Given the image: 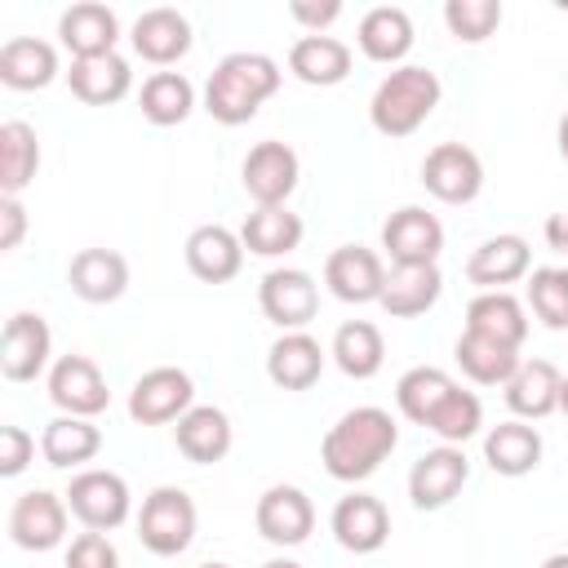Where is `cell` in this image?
<instances>
[{"label":"cell","instance_id":"e0dca14e","mask_svg":"<svg viewBox=\"0 0 568 568\" xmlns=\"http://www.w3.org/2000/svg\"><path fill=\"white\" fill-rule=\"evenodd\" d=\"M328 528H333V537H337L342 550H351V555H373V550H382L386 537H390V510H386L382 497H373V493H351V497H342V501L333 506Z\"/></svg>","mask_w":568,"mask_h":568},{"label":"cell","instance_id":"ffe728a7","mask_svg":"<svg viewBox=\"0 0 568 568\" xmlns=\"http://www.w3.org/2000/svg\"><path fill=\"white\" fill-rule=\"evenodd\" d=\"M67 284L80 302H93V306H106L115 297H124L129 288V262L115 253V248H80L67 266Z\"/></svg>","mask_w":568,"mask_h":568},{"label":"cell","instance_id":"d4e9b609","mask_svg":"<svg viewBox=\"0 0 568 568\" xmlns=\"http://www.w3.org/2000/svg\"><path fill=\"white\" fill-rule=\"evenodd\" d=\"M58 80V49L40 36H13L4 40L0 49V84L4 89H18V93H31V89H44Z\"/></svg>","mask_w":568,"mask_h":568},{"label":"cell","instance_id":"9c48e42d","mask_svg":"<svg viewBox=\"0 0 568 568\" xmlns=\"http://www.w3.org/2000/svg\"><path fill=\"white\" fill-rule=\"evenodd\" d=\"M422 186L444 204H470L484 191V164L466 142H439L422 160Z\"/></svg>","mask_w":568,"mask_h":568},{"label":"cell","instance_id":"d6a6232c","mask_svg":"<svg viewBox=\"0 0 568 568\" xmlns=\"http://www.w3.org/2000/svg\"><path fill=\"white\" fill-rule=\"evenodd\" d=\"M333 364L355 377V382H368L382 373L386 364V342H382V328L368 324V320H346L337 333H333Z\"/></svg>","mask_w":568,"mask_h":568},{"label":"cell","instance_id":"ac0fdd59","mask_svg":"<svg viewBox=\"0 0 568 568\" xmlns=\"http://www.w3.org/2000/svg\"><path fill=\"white\" fill-rule=\"evenodd\" d=\"M129 40H133V53H138L142 62L169 67V62H178V58L191 53V40H195V36H191L186 13L160 4V9H142V13H138Z\"/></svg>","mask_w":568,"mask_h":568},{"label":"cell","instance_id":"83f0119b","mask_svg":"<svg viewBox=\"0 0 568 568\" xmlns=\"http://www.w3.org/2000/svg\"><path fill=\"white\" fill-rule=\"evenodd\" d=\"M559 386H564V377L550 359H524L515 368V377L506 382V404H510L515 417L541 422L559 408Z\"/></svg>","mask_w":568,"mask_h":568},{"label":"cell","instance_id":"484cf974","mask_svg":"<svg viewBox=\"0 0 568 568\" xmlns=\"http://www.w3.org/2000/svg\"><path fill=\"white\" fill-rule=\"evenodd\" d=\"M67 84L80 102L89 106H111L133 89V71L120 53H98V58H71Z\"/></svg>","mask_w":568,"mask_h":568},{"label":"cell","instance_id":"7c38bea8","mask_svg":"<svg viewBox=\"0 0 568 568\" xmlns=\"http://www.w3.org/2000/svg\"><path fill=\"white\" fill-rule=\"evenodd\" d=\"M466 479H470L466 453L457 444H439V448H426L413 462V470H408V497H413L417 510H439V506H448L462 493Z\"/></svg>","mask_w":568,"mask_h":568},{"label":"cell","instance_id":"7a4b0ae2","mask_svg":"<svg viewBox=\"0 0 568 568\" xmlns=\"http://www.w3.org/2000/svg\"><path fill=\"white\" fill-rule=\"evenodd\" d=\"M280 80H284V71H280L275 58L253 53V49L226 53V58L213 67L209 84H204V111H209L217 124H226V129L248 124V120L262 111V102L275 98Z\"/></svg>","mask_w":568,"mask_h":568},{"label":"cell","instance_id":"8d00e7d4","mask_svg":"<svg viewBox=\"0 0 568 568\" xmlns=\"http://www.w3.org/2000/svg\"><path fill=\"white\" fill-rule=\"evenodd\" d=\"M138 106L151 124L169 129V124H182L191 111H195V84L182 75V71H155L142 80V93H138Z\"/></svg>","mask_w":568,"mask_h":568},{"label":"cell","instance_id":"7402d4cb","mask_svg":"<svg viewBox=\"0 0 568 568\" xmlns=\"http://www.w3.org/2000/svg\"><path fill=\"white\" fill-rule=\"evenodd\" d=\"M324 373V346L311 333H280L266 351V377L280 390H311Z\"/></svg>","mask_w":568,"mask_h":568},{"label":"cell","instance_id":"44dd1931","mask_svg":"<svg viewBox=\"0 0 568 568\" xmlns=\"http://www.w3.org/2000/svg\"><path fill=\"white\" fill-rule=\"evenodd\" d=\"M182 253H186L191 275L204 280V284H226V280H235L240 266H244V244H240V235L226 231V226H217V222L195 226V231L186 235V248H182Z\"/></svg>","mask_w":568,"mask_h":568},{"label":"cell","instance_id":"5b68a950","mask_svg":"<svg viewBox=\"0 0 568 568\" xmlns=\"http://www.w3.org/2000/svg\"><path fill=\"white\" fill-rule=\"evenodd\" d=\"M62 497L89 532H111L133 510V493H129L124 475H115V470H80V475H71Z\"/></svg>","mask_w":568,"mask_h":568},{"label":"cell","instance_id":"ee69618b","mask_svg":"<svg viewBox=\"0 0 568 568\" xmlns=\"http://www.w3.org/2000/svg\"><path fill=\"white\" fill-rule=\"evenodd\" d=\"M31 457H36V435L22 426H0V475L4 479L22 475L31 466Z\"/></svg>","mask_w":568,"mask_h":568},{"label":"cell","instance_id":"30bf717a","mask_svg":"<svg viewBox=\"0 0 568 568\" xmlns=\"http://www.w3.org/2000/svg\"><path fill=\"white\" fill-rule=\"evenodd\" d=\"M382 248L395 266H435L444 253V226L422 204H404L382 226Z\"/></svg>","mask_w":568,"mask_h":568},{"label":"cell","instance_id":"ab89813d","mask_svg":"<svg viewBox=\"0 0 568 568\" xmlns=\"http://www.w3.org/2000/svg\"><path fill=\"white\" fill-rule=\"evenodd\" d=\"M528 306H532V315L546 328L568 333V271L564 266H537V271H528Z\"/></svg>","mask_w":568,"mask_h":568},{"label":"cell","instance_id":"f6af8a7d","mask_svg":"<svg viewBox=\"0 0 568 568\" xmlns=\"http://www.w3.org/2000/svg\"><path fill=\"white\" fill-rule=\"evenodd\" d=\"M288 13L306 27V36H328V27L342 18V4L337 0H324V4H311V0H293Z\"/></svg>","mask_w":568,"mask_h":568},{"label":"cell","instance_id":"f5cc1de1","mask_svg":"<svg viewBox=\"0 0 568 568\" xmlns=\"http://www.w3.org/2000/svg\"><path fill=\"white\" fill-rule=\"evenodd\" d=\"M200 568H231V564H200Z\"/></svg>","mask_w":568,"mask_h":568},{"label":"cell","instance_id":"681fc988","mask_svg":"<svg viewBox=\"0 0 568 568\" xmlns=\"http://www.w3.org/2000/svg\"><path fill=\"white\" fill-rule=\"evenodd\" d=\"M559 155L568 160V111H564V120H559Z\"/></svg>","mask_w":568,"mask_h":568},{"label":"cell","instance_id":"277c9868","mask_svg":"<svg viewBox=\"0 0 568 568\" xmlns=\"http://www.w3.org/2000/svg\"><path fill=\"white\" fill-rule=\"evenodd\" d=\"M138 541L160 559L182 555L195 541V501H191V493L173 488V484L151 488L142 497V510H138Z\"/></svg>","mask_w":568,"mask_h":568},{"label":"cell","instance_id":"9a60e30c","mask_svg":"<svg viewBox=\"0 0 568 568\" xmlns=\"http://www.w3.org/2000/svg\"><path fill=\"white\" fill-rule=\"evenodd\" d=\"M253 524L271 546H302L315 532V506L297 484H271L257 497Z\"/></svg>","mask_w":568,"mask_h":568},{"label":"cell","instance_id":"8fae6325","mask_svg":"<svg viewBox=\"0 0 568 568\" xmlns=\"http://www.w3.org/2000/svg\"><path fill=\"white\" fill-rule=\"evenodd\" d=\"M49 355H53V333H49L44 315L13 311L4 320V337H0V373H4V382H36L49 368Z\"/></svg>","mask_w":568,"mask_h":568},{"label":"cell","instance_id":"3957f363","mask_svg":"<svg viewBox=\"0 0 568 568\" xmlns=\"http://www.w3.org/2000/svg\"><path fill=\"white\" fill-rule=\"evenodd\" d=\"M439 75L430 71V67H417V62H408V67H395L377 89H373V102H368V120H373V129L377 133H386V138H408V133H417L426 120H430V111L439 106Z\"/></svg>","mask_w":568,"mask_h":568},{"label":"cell","instance_id":"74e56055","mask_svg":"<svg viewBox=\"0 0 568 568\" xmlns=\"http://www.w3.org/2000/svg\"><path fill=\"white\" fill-rule=\"evenodd\" d=\"M40 169V138L31 124L22 120H4L0 124V191L18 200V191L31 186Z\"/></svg>","mask_w":568,"mask_h":568},{"label":"cell","instance_id":"7dc6e473","mask_svg":"<svg viewBox=\"0 0 568 568\" xmlns=\"http://www.w3.org/2000/svg\"><path fill=\"white\" fill-rule=\"evenodd\" d=\"M546 244H550L555 253H568V209L546 217Z\"/></svg>","mask_w":568,"mask_h":568},{"label":"cell","instance_id":"52a82bcc","mask_svg":"<svg viewBox=\"0 0 568 568\" xmlns=\"http://www.w3.org/2000/svg\"><path fill=\"white\" fill-rule=\"evenodd\" d=\"M257 306L271 324H280L284 333H297L320 311V284L297 266H275L257 284Z\"/></svg>","mask_w":568,"mask_h":568},{"label":"cell","instance_id":"4fadbf2b","mask_svg":"<svg viewBox=\"0 0 568 568\" xmlns=\"http://www.w3.org/2000/svg\"><path fill=\"white\" fill-rule=\"evenodd\" d=\"M67 515H71L67 497L49 488H31L9 506V537L22 550H53L67 537Z\"/></svg>","mask_w":568,"mask_h":568},{"label":"cell","instance_id":"2e32d148","mask_svg":"<svg viewBox=\"0 0 568 568\" xmlns=\"http://www.w3.org/2000/svg\"><path fill=\"white\" fill-rule=\"evenodd\" d=\"M324 284L337 302H351V306H364V302H382V288H386V266L373 248L364 244H342L328 253L324 262Z\"/></svg>","mask_w":568,"mask_h":568},{"label":"cell","instance_id":"b9f144b4","mask_svg":"<svg viewBox=\"0 0 568 568\" xmlns=\"http://www.w3.org/2000/svg\"><path fill=\"white\" fill-rule=\"evenodd\" d=\"M444 22L462 44H479L501 27V0H448Z\"/></svg>","mask_w":568,"mask_h":568},{"label":"cell","instance_id":"7bdbcfd3","mask_svg":"<svg viewBox=\"0 0 568 568\" xmlns=\"http://www.w3.org/2000/svg\"><path fill=\"white\" fill-rule=\"evenodd\" d=\"M62 568H120V550L111 546L106 532H80L71 546H67V559Z\"/></svg>","mask_w":568,"mask_h":568},{"label":"cell","instance_id":"f546056e","mask_svg":"<svg viewBox=\"0 0 568 568\" xmlns=\"http://www.w3.org/2000/svg\"><path fill=\"white\" fill-rule=\"evenodd\" d=\"M484 462L493 466V475H506V479L532 475L537 462H541V435H537V426H528V422H497L484 435Z\"/></svg>","mask_w":568,"mask_h":568},{"label":"cell","instance_id":"d6986e66","mask_svg":"<svg viewBox=\"0 0 568 568\" xmlns=\"http://www.w3.org/2000/svg\"><path fill=\"white\" fill-rule=\"evenodd\" d=\"M532 271V248L524 235H493L466 257V280L479 284L484 293H497Z\"/></svg>","mask_w":568,"mask_h":568},{"label":"cell","instance_id":"1f68e13d","mask_svg":"<svg viewBox=\"0 0 568 568\" xmlns=\"http://www.w3.org/2000/svg\"><path fill=\"white\" fill-rule=\"evenodd\" d=\"M355 40L364 49V58L373 62H399L413 49V18L399 4H377L359 18Z\"/></svg>","mask_w":568,"mask_h":568},{"label":"cell","instance_id":"ba28073f","mask_svg":"<svg viewBox=\"0 0 568 568\" xmlns=\"http://www.w3.org/2000/svg\"><path fill=\"white\" fill-rule=\"evenodd\" d=\"M297 173H302L297 151H293L288 142H275V138L257 142V146L244 155V164H240V182H244L248 200H257V209L284 204V200L297 191Z\"/></svg>","mask_w":568,"mask_h":568},{"label":"cell","instance_id":"f907efd6","mask_svg":"<svg viewBox=\"0 0 568 568\" xmlns=\"http://www.w3.org/2000/svg\"><path fill=\"white\" fill-rule=\"evenodd\" d=\"M262 568H302V564H297V559H284V555H280V559H266Z\"/></svg>","mask_w":568,"mask_h":568},{"label":"cell","instance_id":"816d5d0a","mask_svg":"<svg viewBox=\"0 0 568 568\" xmlns=\"http://www.w3.org/2000/svg\"><path fill=\"white\" fill-rule=\"evenodd\" d=\"M559 413L568 417V377H564V386H559Z\"/></svg>","mask_w":568,"mask_h":568},{"label":"cell","instance_id":"60d3db41","mask_svg":"<svg viewBox=\"0 0 568 568\" xmlns=\"http://www.w3.org/2000/svg\"><path fill=\"white\" fill-rule=\"evenodd\" d=\"M479 426H484V404H479V395H470V390H453L435 413H430V422H426V430H435L444 444H466L470 435H479Z\"/></svg>","mask_w":568,"mask_h":568},{"label":"cell","instance_id":"f1b7e54d","mask_svg":"<svg viewBox=\"0 0 568 568\" xmlns=\"http://www.w3.org/2000/svg\"><path fill=\"white\" fill-rule=\"evenodd\" d=\"M466 333H479V337H493V342H501V346H515V351H519V346H524V337H528L524 302H519L515 293H506V288L470 297V306H466Z\"/></svg>","mask_w":568,"mask_h":568},{"label":"cell","instance_id":"603a6c76","mask_svg":"<svg viewBox=\"0 0 568 568\" xmlns=\"http://www.w3.org/2000/svg\"><path fill=\"white\" fill-rule=\"evenodd\" d=\"M58 36L71 49V58H98V53H115L120 40V18L115 9L98 4V0H80L58 18Z\"/></svg>","mask_w":568,"mask_h":568},{"label":"cell","instance_id":"bcb514c9","mask_svg":"<svg viewBox=\"0 0 568 568\" xmlns=\"http://www.w3.org/2000/svg\"><path fill=\"white\" fill-rule=\"evenodd\" d=\"M22 235H27V209H22V200L4 195V200H0V248H4V253L18 248Z\"/></svg>","mask_w":568,"mask_h":568},{"label":"cell","instance_id":"e575fe53","mask_svg":"<svg viewBox=\"0 0 568 568\" xmlns=\"http://www.w3.org/2000/svg\"><path fill=\"white\" fill-rule=\"evenodd\" d=\"M453 359H457V368H462L470 382H479V386H506V382L515 377V368L524 364L515 346H501V342L479 337V333H462L457 346H453Z\"/></svg>","mask_w":568,"mask_h":568},{"label":"cell","instance_id":"5bb4252c","mask_svg":"<svg viewBox=\"0 0 568 568\" xmlns=\"http://www.w3.org/2000/svg\"><path fill=\"white\" fill-rule=\"evenodd\" d=\"M49 399L67 413V417H98L111 404L106 377L89 355H62L49 368Z\"/></svg>","mask_w":568,"mask_h":568},{"label":"cell","instance_id":"d590c367","mask_svg":"<svg viewBox=\"0 0 568 568\" xmlns=\"http://www.w3.org/2000/svg\"><path fill=\"white\" fill-rule=\"evenodd\" d=\"M240 244L257 257H284L302 244V217L288 213V204L275 209H253L240 226Z\"/></svg>","mask_w":568,"mask_h":568},{"label":"cell","instance_id":"4dcf8cb0","mask_svg":"<svg viewBox=\"0 0 568 568\" xmlns=\"http://www.w3.org/2000/svg\"><path fill=\"white\" fill-rule=\"evenodd\" d=\"M288 71L302 84L333 89V84H342L351 75V49L337 36H302L288 49Z\"/></svg>","mask_w":568,"mask_h":568},{"label":"cell","instance_id":"836d02e7","mask_svg":"<svg viewBox=\"0 0 568 568\" xmlns=\"http://www.w3.org/2000/svg\"><path fill=\"white\" fill-rule=\"evenodd\" d=\"M98 448H102V430L93 426V417H67V413H62V417H53V422L44 426V435H40V453H44V462L58 466V470H71V466L93 462Z\"/></svg>","mask_w":568,"mask_h":568},{"label":"cell","instance_id":"6da1fadb","mask_svg":"<svg viewBox=\"0 0 568 568\" xmlns=\"http://www.w3.org/2000/svg\"><path fill=\"white\" fill-rule=\"evenodd\" d=\"M395 444H399L395 417L386 408H377V404H359V408L342 413L328 426V435L320 439V462H324V470L333 479L359 484L395 453Z\"/></svg>","mask_w":568,"mask_h":568},{"label":"cell","instance_id":"4316f807","mask_svg":"<svg viewBox=\"0 0 568 568\" xmlns=\"http://www.w3.org/2000/svg\"><path fill=\"white\" fill-rule=\"evenodd\" d=\"M439 293H444L439 266H390L377 306L390 320H413V315H426L439 302Z\"/></svg>","mask_w":568,"mask_h":568},{"label":"cell","instance_id":"c3c4849f","mask_svg":"<svg viewBox=\"0 0 568 568\" xmlns=\"http://www.w3.org/2000/svg\"><path fill=\"white\" fill-rule=\"evenodd\" d=\"M541 568H568V550H559V555H546V559H541Z\"/></svg>","mask_w":568,"mask_h":568},{"label":"cell","instance_id":"cb8c5ba5","mask_svg":"<svg viewBox=\"0 0 568 568\" xmlns=\"http://www.w3.org/2000/svg\"><path fill=\"white\" fill-rule=\"evenodd\" d=\"M173 439H178V453H182L186 462H195V466H213V462H222V457L231 453L235 430H231V417H226L222 408H213V404H195L186 417H178Z\"/></svg>","mask_w":568,"mask_h":568},{"label":"cell","instance_id":"8992f818","mask_svg":"<svg viewBox=\"0 0 568 568\" xmlns=\"http://www.w3.org/2000/svg\"><path fill=\"white\" fill-rule=\"evenodd\" d=\"M191 408H195V382L186 368H173V364L146 368L129 390V417L138 426H164L186 417Z\"/></svg>","mask_w":568,"mask_h":568},{"label":"cell","instance_id":"f35d334b","mask_svg":"<svg viewBox=\"0 0 568 568\" xmlns=\"http://www.w3.org/2000/svg\"><path fill=\"white\" fill-rule=\"evenodd\" d=\"M453 390H457V382H453L444 368H435V364H417V368H408V373L395 382V404H399V413H404L408 422L426 426L430 413H435Z\"/></svg>","mask_w":568,"mask_h":568}]
</instances>
